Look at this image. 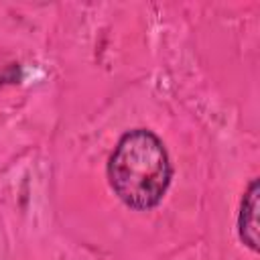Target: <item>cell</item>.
I'll use <instances>...</instances> for the list:
<instances>
[{"label":"cell","instance_id":"7a4b0ae2","mask_svg":"<svg viewBox=\"0 0 260 260\" xmlns=\"http://www.w3.org/2000/svg\"><path fill=\"white\" fill-rule=\"evenodd\" d=\"M256 211H258V179H252L248 185L240 213H238V232L240 240L254 252H258V223H256Z\"/></svg>","mask_w":260,"mask_h":260},{"label":"cell","instance_id":"6da1fadb","mask_svg":"<svg viewBox=\"0 0 260 260\" xmlns=\"http://www.w3.org/2000/svg\"><path fill=\"white\" fill-rule=\"evenodd\" d=\"M171 179L169 152L152 130L134 128L120 136L108 160V181L126 207L134 211L156 207Z\"/></svg>","mask_w":260,"mask_h":260}]
</instances>
